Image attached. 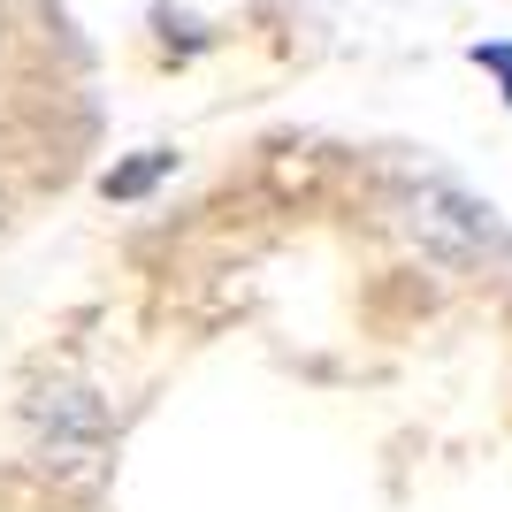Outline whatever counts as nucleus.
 Wrapping results in <instances>:
<instances>
[{"label": "nucleus", "mask_w": 512, "mask_h": 512, "mask_svg": "<svg viewBox=\"0 0 512 512\" xmlns=\"http://www.w3.org/2000/svg\"><path fill=\"white\" fill-rule=\"evenodd\" d=\"M474 62H482L497 85H505V107H512V46H505V39H490V46H474Z\"/></svg>", "instance_id": "2"}, {"label": "nucleus", "mask_w": 512, "mask_h": 512, "mask_svg": "<svg viewBox=\"0 0 512 512\" xmlns=\"http://www.w3.org/2000/svg\"><path fill=\"white\" fill-rule=\"evenodd\" d=\"M169 169H176V153H161V146H153V153H138L130 169H107V176H100V192H107V199H146V192H153V184H161Z\"/></svg>", "instance_id": "1"}]
</instances>
